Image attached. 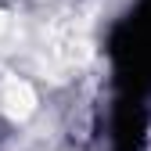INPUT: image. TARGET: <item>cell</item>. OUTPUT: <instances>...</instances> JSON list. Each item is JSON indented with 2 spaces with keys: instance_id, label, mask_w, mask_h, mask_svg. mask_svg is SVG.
Returning a JSON list of instances; mask_svg holds the SVG:
<instances>
[{
  "instance_id": "7a4b0ae2",
  "label": "cell",
  "mask_w": 151,
  "mask_h": 151,
  "mask_svg": "<svg viewBox=\"0 0 151 151\" xmlns=\"http://www.w3.org/2000/svg\"><path fill=\"white\" fill-rule=\"evenodd\" d=\"M0 104H4V111L14 122H22V119H29L32 111H36V93H32V86L25 79L11 76V79L0 83Z\"/></svg>"
},
{
  "instance_id": "6da1fadb",
  "label": "cell",
  "mask_w": 151,
  "mask_h": 151,
  "mask_svg": "<svg viewBox=\"0 0 151 151\" xmlns=\"http://www.w3.org/2000/svg\"><path fill=\"white\" fill-rule=\"evenodd\" d=\"M90 54V40H86V25L83 22H58L50 29V58L61 65H79Z\"/></svg>"
}]
</instances>
